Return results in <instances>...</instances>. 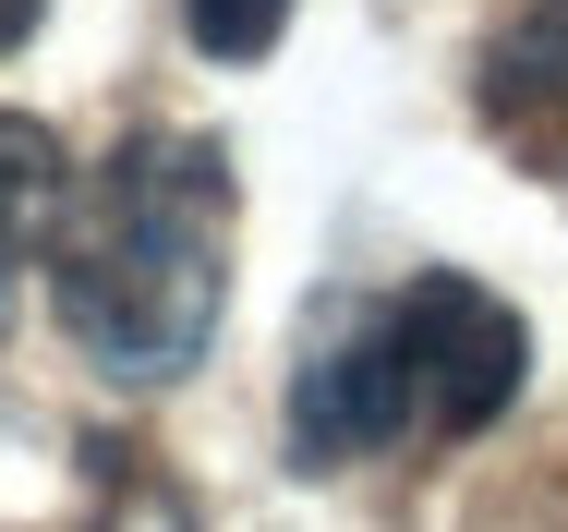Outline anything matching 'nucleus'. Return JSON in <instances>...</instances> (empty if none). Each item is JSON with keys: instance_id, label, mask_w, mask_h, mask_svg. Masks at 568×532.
Returning <instances> with one entry per match:
<instances>
[{"instance_id": "obj_1", "label": "nucleus", "mask_w": 568, "mask_h": 532, "mask_svg": "<svg viewBox=\"0 0 568 532\" xmlns=\"http://www.w3.org/2000/svg\"><path fill=\"white\" fill-rule=\"evenodd\" d=\"M61 339L110 388H170L219 351L230 315V158L206 133L110 145L49 230Z\"/></svg>"}, {"instance_id": "obj_2", "label": "nucleus", "mask_w": 568, "mask_h": 532, "mask_svg": "<svg viewBox=\"0 0 568 532\" xmlns=\"http://www.w3.org/2000/svg\"><path fill=\"white\" fill-rule=\"evenodd\" d=\"M387 327H399V375H412V448H459V435H484L508 400H520V375H532V327L508 315L484 279H412V291H387Z\"/></svg>"}, {"instance_id": "obj_3", "label": "nucleus", "mask_w": 568, "mask_h": 532, "mask_svg": "<svg viewBox=\"0 0 568 532\" xmlns=\"http://www.w3.org/2000/svg\"><path fill=\"white\" fill-rule=\"evenodd\" d=\"M291 448L315 472L375 460V448H412V375H399V327L387 303H327L303 363H291Z\"/></svg>"}, {"instance_id": "obj_4", "label": "nucleus", "mask_w": 568, "mask_h": 532, "mask_svg": "<svg viewBox=\"0 0 568 532\" xmlns=\"http://www.w3.org/2000/svg\"><path fill=\"white\" fill-rule=\"evenodd\" d=\"M471 98H484V133H496L520 170L568 182V0H520V12L496 24Z\"/></svg>"}, {"instance_id": "obj_5", "label": "nucleus", "mask_w": 568, "mask_h": 532, "mask_svg": "<svg viewBox=\"0 0 568 532\" xmlns=\"http://www.w3.org/2000/svg\"><path fill=\"white\" fill-rule=\"evenodd\" d=\"M61 207H73V158H61V133L24 121V109H0V315H12V279L49 254Z\"/></svg>"}, {"instance_id": "obj_6", "label": "nucleus", "mask_w": 568, "mask_h": 532, "mask_svg": "<svg viewBox=\"0 0 568 532\" xmlns=\"http://www.w3.org/2000/svg\"><path fill=\"white\" fill-rule=\"evenodd\" d=\"M182 24H194L206 61H266L278 24H291V0H182Z\"/></svg>"}, {"instance_id": "obj_7", "label": "nucleus", "mask_w": 568, "mask_h": 532, "mask_svg": "<svg viewBox=\"0 0 568 532\" xmlns=\"http://www.w3.org/2000/svg\"><path fill=\"white\" fill-rule=\"evenodd\" d=\"M37 12H49V0H0V49H24V37H37Z\"/></svg>"}]
</instances>
